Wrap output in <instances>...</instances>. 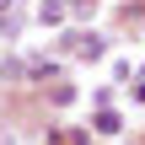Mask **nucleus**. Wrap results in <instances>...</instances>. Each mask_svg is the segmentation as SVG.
I'll list each match as a JSON object with an SVG mask.
<instances>
[{"label": "nucleus", "mask_w": 145, "mask_h": 145, "mask_svg": "<svg viewBox=\"0 0 145 145\" xmlns=\"http://www.w3.org/2000/svg\"><path fill=\"white\" fill-rule=\"evenodd\" d=\"M0 11H11V0H0Z\"/></svg>", "instance_id": "nucleus-3"}, {"label": "nucleus", "mask_w": 145, "mask_h": 145, "mask_svg": "<svg viewBox=\"0 0 145 145\" xmlns=\"http://www.w3.org/2000/svg\"><path fill=\"white\" fill-rule=\"evenodd\" d=\"M65 16H70V5H65V0H43V5H38V22H43V27H59Z\"/></svg>", "instance_id": "nucleus-1"}, {"label": "nucleus", "mask_w": 145, "mask_h": 145, "mask_svg": "<svg viewBox=\"0 0 145 145\" xmlns=\"http://www.w3.org/2000/svg\"><path fill=\"white\" fill-rule=\"evenodd\" d=\"M70 43H75V54H81V59H102V54H108L97 32H86V38H70Z\"/></svg>", "instance_id": "nucleus-2"}]
</instances>
